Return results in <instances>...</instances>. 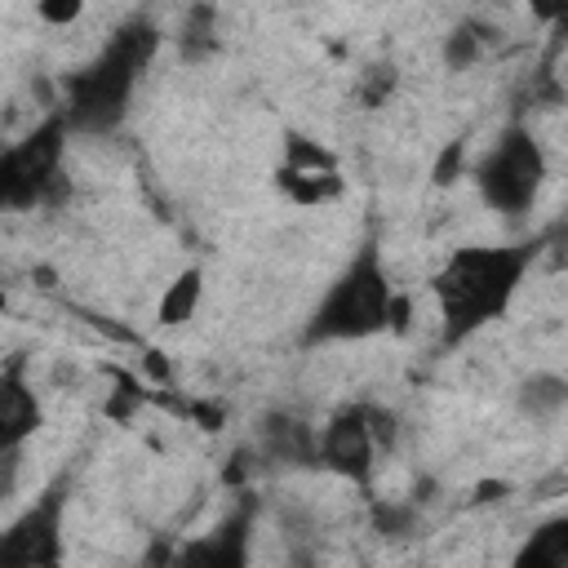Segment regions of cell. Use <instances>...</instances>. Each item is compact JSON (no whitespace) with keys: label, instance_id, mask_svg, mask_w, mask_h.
Masks as SVG:
<instances>
[{"label":"cell","instance_id":"cell-1","mask_svg":"<svg viewBox=\"0 0 568 568\" xmlns=\"http://www.w3.org/2000/svg\"><path fill=\"white\" fill-rule=\"evenodd\" d=\"M537 248L532 244H466L448 253V262L435 271V302L444 324V346L466 342L484 324L501 320L515 302Z\"/></svg>","mask_w":568,"mask_h":568},{"label":"cell","instance_id":"cell-2","mask_svg":"<svg viewBox=\"0 0 568 568\" xmlns=\"http://www.w3.org/2000/svg\"><path fill=\"white\" fill-rule=\"evenodd\" d=\"M160 49V31L151 22H129L111 36V44L67 80V102L62 120L71 133H111L129 115V98L151 67Z\"/></svg>","mask_w":568,"mask_h":568},{"label":"cell","instance_id":"cell-3","mask_svg":"<svg viewBox=\"0 0 568 568\" xmlns=\"http://www.w3.org/2000/svg\"><path fill=\"white\" fill-rule=\"evenodd\" d=\"M390 306H395V284L386 275L382 248L368 240L355 248V257L337 271V280L324 288L315 302L302 342L324 346V342H359L382 328H390Z\"/></svg>","mask_w":568,"mask_h":568},{"label":"cell","instance_id":"cell-4","mask_svg":"<svg viewBox=\"0 0 568 568\" xmlns=\"http://www.w3.org/2000/svg\"><path fill=\"white\" fill-rule=\"evenodd\" d=\"M541 178H546V155L532 138L528 124H506L497 133V142L484 151L479 169H475V182H479V195L493 213H524L532 209L537 191H541Z\"/></svg>","mask_w":568,"mask_h":568},{"label":"cell","instance_id":"cell-5","mask_svg":"<svg viewBox=\"0 0 568 568\" xmlns=\"http://www.w3.org/2000/svg\"><path fill=\"white\" fill-rule=\"evenodd\" d=\"M67 133L71 129H67L62 111H53L22 142L0 151V209H31V204H44L58 191Z\"/></svg>","mask_w":568,"mask_h":568},{"label":"cell","instance_id":"cell-6","mask_svg":"<svg viewBox=\"0 0 568 568\" xmlns=\"http://www.w3.org/2000/svg\"><path fill=\"white\" fill-rule=\"evenodd\" d=\"M71 479H53L18 519L0 528V568H31V564H62V524H67Z\"/></svg>","mask_w":568,"mask_h":568},{"label":"cell","instance_id":"cell-7","mask_svg":"<svg viewBox=\"0 0 568 568\" xmlns=\"http://www.w3.org/2000/svg\"><path fill=\"white\" fill-rule=\"evenodd\" d=\"M315 453L320 466H328L342 479H368L373 470V453H377V435H373V408H342L333 413L320 430H315Z\"/></svg>","mask_w":568,"mask_h":568},{"label":"cell","instance_id":"cell-8","mask_svg":"<svg viewBox=\"0 0 568 568\" xmlns=\"http://www.w3.org/2000/svg\"><path fill=\"white\" fill-rule=\"evenodd\" d=\"M44 422L40 395L27 382V364L9 359V368H0V448L9 444H27Z\"/></svg>","mask_w":568,"mask_h":568},{"label":"cell","instance_id":"cell-9","mask_svg":"<svg viewBox=\"0 0 568 568\" xmlns=\"http://www.w3.org/2000/svg\"><path fill=\"white\" fill-rule=\"evenodd\" d=\"M248 532H253V501H240L209 537L178 550L182 564H213V568H240L248 559Z\"/></svg>","mask_w":568,"mask_h":568},{"label":"cell","instance_id":"cell-10","mask_svg":"<svg viewBox=\"0 0 568 568\" xmlns=\"http://www.w3.org/2000/svg\"><path fill=\"white\" fill-rule=\"evenodd\" d=\"M262 444H266V453H271L275 462H284V466H320L315 426H306V422H297V417H284V413L266 417Z\"/></svg>","mask_w":568,"mask_h":568},{"label":"cell","instance_id":"cell-11","mask_svg":"<svg viewBox=\"0 0 568 568\" xmlns=\"http://www.w3.org/2000/svg\"><path fill=\"white\" fill-rule=\"evenodd\" d=\"M568 408V382L564 373H532L519 386V413L532 422H555Z\"/></svg>","mask_w":568,"mask_h":568},{"label":"cell","instance_id":"cell-12","mask_svg":"<svg viewBox=\"0 0 568 568\" xmlns=\"http://www.w3.org/2000/svg\"><path fill=\"white\" fill-rule=\"evenodd\" d=\"M280 191L297 204H324L342 195V173L337 169H284L280 164Z\"/></svg>","mask_w":568,"mask_h":568},{"label":"cell","instance_id":"cell-13","mask_svg":"<svg viewBox=\"0 0 568 568\" xmlns=\"http://www.w3.org/2000/svg\"><path fill=\"white\" fill-rule=\"evenodd\" d=\"M519 568H568V519H550L541 524L524 550L515 555Z\"/></svg>","mask_w":568,"mask_h":568},{"label":"cell","instance_id":"cell-14","mask_svg":"<svg viewBox=\"0 0 568 568\" xmlns=\"http://www.w3.org/2000/svg\"><path fill=\"white\" fill-rule=\"evenodd\" d=\"M200 293H204V271H200V266H186V271L160 293V324H164V328L186 324V320L195 315V306H200Z\"/></svg>","mask_w":568,"mask_h":568},{"label":"cell","instance_id":"cell-15","mask_svg":"<svg viewBox=\"0 0 568 568\" xmlns=\"http://www.w3.org/2000/svg\"><path fill=\"white\" fill-rule=\"evenodd\" d=\"M217 44V9L213 4H191L182 18V58H204Z\"/></svg>","mask_w":568,"mask_h":568},{"label":"cell","instance_id":"cell-16","mask_svg":"<svg viewBox=\"0 0 568 568\" xmlns=\"http://www.w3.org/2000/svg\"><path fill=\"white\" fill-rule=\"evenodd\" d=\"M479 53H484V36H479L475 27H457V31L444 40V62H448L453 71L475 67V62H479Z\"/></svg>","mask_w":568,"mask_h":568},{"label":"cell","instance_id":"cell-17","mask_svg":"<svg viewBox=\"0 0 568 568\" xmlns=\"http://www.w3.org/2000/svg\"><path fill=\"white\" fill-rule=\"evenodd\" d=\"M284 169H337V160L320 142L288 133V142H284Z\"/></svg>","mask_w":568,"mask_h":568},{"label":"cell","instance_id":"cell-18","mask_svg":"<svg viewBox=\"0 0 568 568\" xmlns=\"http://www.w3.org/2000/svg\"><path fill=\"white\" fill-rule=\"evenodd\" d=\"M22 448H27V444L0 448V501H9V497L18 493V479H22Z\"/></svg>","mask_w":568,"mask_h":568},{"label":"cell","instance_id":"cell-19","mask_svg":"<svg viewBox=\"0 0 568 568\" xmlns=\"http://www.w3.org/2000/svg\"><path fill=\"white\" fill-rule=\"evenodd\" d=\"M36 9H40V18H44V22L67 27V22H75V18H80L84 0H36Z\"/></svg>","mask_w":568,"mask_h":568},{"label":"cell","instance_id":"cell-20","mask_svg":"<svg viewBox=\"0 0 568 568\" xmlns=\"http://www.w3.org/2000/svg\"><path fill=\"white\" fill-rule=\"evenodd\" d=\"M457 169H462V142H448L444 155H439V164H435V182H439V186L457 182Z\"/></svg>","mask_w":568,"mask_h":568},{"label":"cell","instance_id":"cell-21","mask_svg":"<svg viewBox=\"0 0 568 568\" xmlns=\"http://www.w3.org/2000/svg\"><path fill=\"white\" fill-rule=\"evenodd\" d=\"M528 4H532V13H537L541 22H550V27H559L564 13H568V0H528Z\"/></svg>","mask_w":568,"mask_h":568}]
</instances>
